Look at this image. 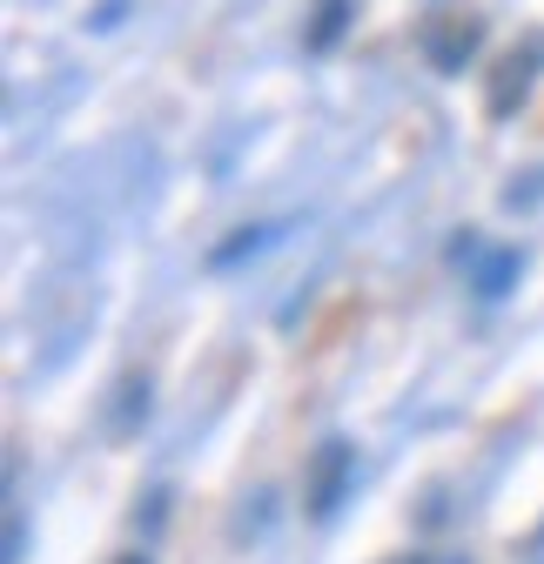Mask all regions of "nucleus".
Returning a JSON list of instances; mask_svg holds the SVG:
<instances>
[]
</instances>
